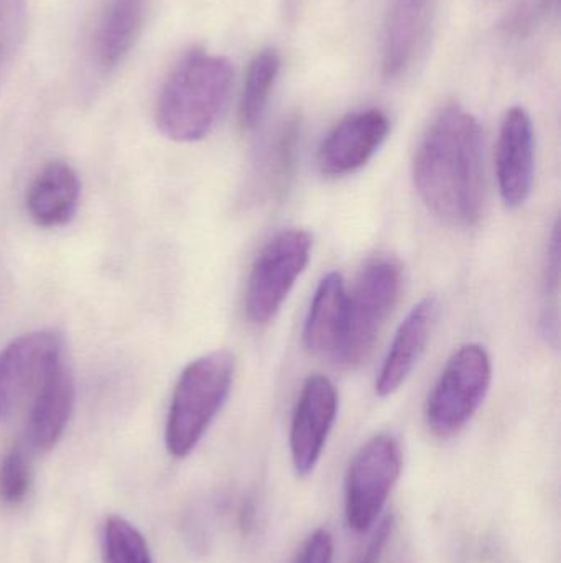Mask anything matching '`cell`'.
<instances>
[{
	"label": "cell",
	"instance_id": "cell-16",
	"mask_svg": "<svg viewBox=\"0 0 561 563\" xmlns=\"http://www.w3.org/2000/svg\"><path fill=\"white\" fill-rule=\"evenodd\" d=\"M147 0H109L92 38V55L102 71L114 69L144 29Z\"/></svg>",
	"mask_w": 561,
	"mask_h": 563
},
{
	"label": "cell",
	"instance_id": "cell-5",
	"mask_svg": "<svg viewBox=\"0 0 561 563\" xmlns=\"http://www.w3.org/2000/svg\"><path fill=\"white\" fill-rule=\"evenodd\" d=\"M493 364L481 344L461 346L448 360L425 407L428 429L440 439L457 435L490 393Z\"/></svg>",
	"mask_w": 561,
	"mask_h": 563
},
{
	"label": "cell",
	"instance_id": "cell-7",
	"mask_svg": "<svg viewBox=\"0 0 561 563\" xmlns=\"http://www.w3.org/2000/svg\"><path fill=\"white\" fill-rule=\"evenodd\" d=\"M313 238L302 230L277 234L260 251L246 288V314L254 324L276 318L312 257Z\"/></svg>",
	"mask_w": 561,
	"mask_h": 563
},
{
	"label": "cell",
	"instance_id": "cell-2",
	"mask_svg": "<svg viewBox=\"0 0 561 563\" xmlns=\"http://www.w3.org/2000/svg\"><path fill=\"white\" fill-rule=\"evenodd\" d=\"M234 71L229 59L203 49L188 53L161 89L157 124L175 142L206 137L229 99Z\"/></svg>",
	"mask_w": 561,
	"mask_h": 563
},
{
	"label": "cell",
	"instance_id": "cell-20",
	"mask_svg": "<svg viewBox=\"0 0 561 563\" xmlns=\"http://www.w3.org/2000/svg\"><path fill=\"white\" fill-rule=\"evenodd\" d=\"M104 563H154L137 528L121 516H109L102 529Z\"/></svg>",
	"mask_w": 561,
	"mask_h": 563
},
{
	"label": "cell",
	"instance_id": "cell-10",
	"mask_svg": "<svg viewBox=\"0 0 561 563\" xmlns=\"http://www.w3.org/2000/svg\"><path fill=\"white\" fill-rule=\"evenodd\" d=\"M389 132L391 121L379 109L346 115L319 145V172L332 178L355 174L378 154Z\"/></svg>",
	"mask_w": 561,
	"mask_h": 563
},
{
	"label": "cell",
	"instance_id": "cell-18",
	"mask_svg": "<svg viewBox=\"0 0 561 563\" xmlns=\"http://www.w3.org/2000/svg\"><path fill=\"white\" fill-rule=\"evenodd\" d=\"M279 71L280 56L277 49H260L250 59L239 108L240 125L244 131H253L262 121Z\"/></svg>",
	"mask_w": 561,
	"mask_h": 563
},
{
	"label": "cell",
	"instance_id": "cell-22",
	"mask_svg": "<svg viewBox=\"0 0 561 563\" xmlns=\"http://www.w3.org/2000/svg\"><path fill=\"white\" fill-rule=\"evenodd\" d=\"M392 529H394V518H392V516H385L382 521H379V525H375L374 528L371 529V536L366 539L364 544L352 555L349 563L381 562L385 545H388L389 539H391Z\"/></svg>",
	"mask_w": 561,
	"mask_h": 563
},
{
	"label": "cell",
	"instance_id": "cell-14",
	"mask_svg": "<svg viewBox=\"0 0 561 563\" xmlns=\"http://www.w3.org/2000/svg\"><path fill=\"white\" fill-rule=\"evenodd\" d=\"M75 407V380L65 363L53 371L29 404L26 442L38 453L49 452L61 439Z\"/></svg>",
	"mask_w": 561,
	"mask_h": 563
},
{
	"label": "cell",
	"instance_id": "cell-12",
	"mask_svg": "<svg viewBox=\"0 0 561 563\" xmlns=\"http://www.w3.org/2000/svg\"><path fill=\"white\" fill-rule=\"evenodd\" d=\"M438 314L440 303L435 297L424 298L408 311L379 371L375 383V393L379 396L389 397L397 393L402 384L414 373L437 327Z\"/></svg>",
	"mask_w": 561,
	"mask_h": 563
},
{
	"label": "cell",
	"instance_id": "cell-19",
	"mask_svg": "<svg viewBox=\"0 0 561 563\" xmlns=\"http://www.w3.org/2000/svg\"><path fill=\"white\" fill-rule=\"evenodd\" d=\"M302 121L290 115L280 124L263 157V184L272 197H280L289 188L299 158Z\"/></svg>",
	"mask_w": 561,
	"mask_h": 563
},
{
	"label": "cell",
	"instance_id": "cell-6",
	"mask_svg": "<svg viewBox=\"0 0 561 563\" xmlns=\"http://www.w3.org/2000/svg\"><path fill=\"white\" fill-rule=\"evenodd\" d=\"M402 472V449L389 433L372 437L349 463L346 475V522L355 532L378 525Z\"/></svg>",
	"mask_w": 561,
	"mask_h": 563
},
{
	"label": "cell",
	"instance_id": "cell-11",
	"mask_svg": "<svg viewBox=\"0 0 561 563\" xmlns=\"http://www.w3.org/2000/svg\"><path fill=\"white\" fill-rule=\"evenodd\" d=\"M497 184L507 208L524 207L532 194L536 137L529 112L510 108L501 122L496 151Z\"/></svg>",
	"mask_w": 561,
	"mask_h": 563
},
{
	"label": "cell",
	"instance_id": "cell-23",
	"mask_svg": "<svg viewBox=\"0 0 561 563\" xmlns=\"http://www.w3.org/2000/svg\"><path fill=\"white\" fill-rule=\"evenodd\" d=\"M333 554H335V545L333 538L325 529H318L313 532L302 551L296 555L295 563H333Z\"/></svg>",
	"mask_w": 561,
	"mask_h": 563
},
{
	"label": "cell",
	"instance_id": "cell-21",
	"mask_svg": "<svg viewBox=\"0 0 561 563\" xmlns=\"http://www.w3.org/2000/svg\"><path fill=\"white\" fill-rule=\"evenodd\" d=\"M30 489V465L25 452L13 446L0 465V499L9 505H19Z\"/></svg>",
	"mask_w": 561,
	"mask_h": 563
},
{
	"label": "cell",
	"instance_id": "cell-9",
	"mask_svg": "<svg viewBox=\"0 0 561 563\" xmlns=\"http://www.w3.org/2000/svg\"><path fill=\"white\" fill-rule=\"evenodd\" d=\"M338 393L325 376H312L300 393L290 429V453L296 475L316 468L338 416Z\"/></svg>",
	"mask_w": 561,
	"mask_h": 563
},
{
	"label": "cell",
	"instance_id": "cell-1",
	"mask_svg": "<svg viewBox=\"0 0 561 563\" xmlns=\"http://www.w3.org/2000/svg\"><path fill=\"white\" fill-rule=\"evenodd\" d=\"M422 201L458 228L480 223L484 210L483 131L470 112L445 108L428 125L414 161Z\"/></svg>",
	"mask_w": 561,
	"mask_h": 563
},
{
	"label": "cell",
	"instance_id": "cell-17",
	"mask_svg": "<svg viewBox=\"0 0 561 563\" xmlns=\"http://www.w3.org/2000/svg\"><path fill=\"white\" fill-rule=\"evenodd\" d=\"M434 0H394L385 26L382 73L397 78L407 68L424 36Z\"/></svg>",
	"mask_w": 561,
	"mask_h": 563
},
{
	"label": "cell",
	"instance_id": "cell-4",
	"mask_svg": "<svg viewBox=\"0 0 561 563\" xmlns=\"http://www.w3.org/2000/svg\"><path fill=\"white\" fill-rule=\"evenodd\" d=\"M402 288V266L397 260L379 256L362 267L351 294H348V321L338 366L352 369L368 360L375 341L397 305Z\"/></svg>",
	"mask_w": 561,
	"mask_h": 563
},
{
	"label": "cell",
	"instance_id": "cell-13",
	"mask_svg": "<svg viewBox=\"0 0 561 563\" xmlns=\"http://www.w3.org/2000/svg\"><path fill=\"white\" fill-rule=\"evenodd\" d=\"M81 197L78 174L66 162H49L26 188V213L46 230L66 227L75 218Z\"/></svg>",
	"mask_w": 561,
	"mask_h": 563
},
{
	"label": "cell",
	"instance_id": "cell-3",
	"mask_svg": "<svg viewBox=\"0 0 561 563\" xmlns=\"http://www.w3.org/2000/svg\"><path fill=\"white\" fill-rule=\"evenodd\" d=\"M236 361L227 350L213 351L191 361L178 377L168 409L165 443L175 459H187L233 389Z\"/></svg>",
	"mask_w": 561,
	"mask_h": 563
},
{
	"label": "cell",
	"instance_id": "cell-15",
	"mask_svg": "<svg viewBox=\"0 0 561 563\" xmlns=\"http://www.w3.org/2000/svg\"><path fill=\"white\" fill-rule=\"evenodd\" d=\"M348 321V290L338 273L319 280L306 314L303 341L306 350L335 361L341 350Z\"/></svg>",
	"mask_w": 561,
	"mask_h": 563
},
{
	"label": "cell",
	"instance_id": "cell-8",
	"mask_svg": "<svg viewBox=\"0 0 561 563\" xmlns=\"http://www.w3.org/2000/svg\"><path fill=\"white\" fill-rule=\"evenodd\" d=\"M65 341L56 331L23 334L0 351V422L29 407L40 387L63 364Z\"/></svg>",
	"mask_w": 561,
	"mask_h": 563
}]
</instances>
